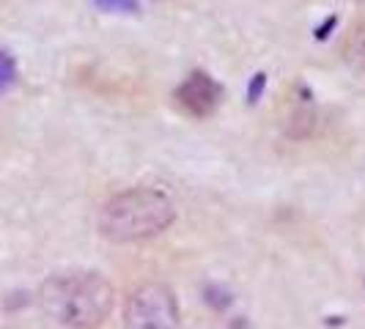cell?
Masks as SVG:
<instances>
[{"label": "cell", "instance_id": "30bf717a", "mask_svg": "<svg viewBox=\"0 0 365 329\" xmlns=\"http://www.w3.org/2000/svg\"><path fill=\"white\" fill-rule=\"evenodd\" d=\"M264 85H267V77L264 74H256V80L250 83V91H247V102H256L261 91H264Z\"/></svg>", "mask_w": 365, "mask_h": 329}, {"label": "cell", "instance_id": "8992f818", "mask_svg": "<svg viewBox=\"0 0 365 329\" xmlns=\"http://www.w3.org/2000/svg\"><path fill=\"white\" fill-rule=\"evenodd\" d=\"M344 58L354 72L365 74V22H357L346 36L344 44Z\"/></svg>", "mask_w": 365, "mask_h": 329}, {"label": "cell", "instance_id": "277c9868", "mask_svg": "<svg viewBox=\"0 0 365 329\" xmlns=\"http://www.w3.org/2000/svg\"><path fill=\"white\" fill-rule=\"evenodd\" d=\"M173 99H176V105H179L182 113L192 115V118H206V115H212L215 108H217L220 85L209 74L192 72L182 85L176 88Z\"/></svg>", "mask_w": 365, "mask_h": 329}, {"label": "cell", "instance_id": "5b68a950", "mask_svg": "<svg viewBox=\"0 0 365 329\" xmlns=\"http://www.w3.org/2000/svg\"><path fill=\"white\" fill-rule=\"evenodd\" d=\"M283 132L294 140H305L316 127V105H313V93L305 83L294 85L292 96L283 108Z\"/></svg>", "mask_w": 365, "mask_h": 329}, {"label": "cell", "instance_id": "7a4b0ae2", "mask_svg": "<svg viewBox=\"0 0 365 329\" xmlns=\"http://www.w3.org/2000/svg\"><path fill=\"white\" fill-rule=\"evenodd\" d=\"M176 212L170 198L151 189V187H135L127 192L113 195L99 214V234L115 244H129L163 234L173 222Z\"/></svg>", "mask_w": 365, "mask_h": 329}, {"label": "cell", "instance_id": "52a82bcc", "mask_svg": "<svg viewBox=\"0 0 365 329\" xmlns=\"http://www.w3.org/2000/svg\"><path fill=\"white\" fill-rule=\"evenodd\" d=\"M14 77H17V61H14V55L0 50V93L6 91V88H11Z\"/></svg>", "mask_w": 365, "mask_h": 329}, {"label": "cell", "instance_id": "6da1fadb", "mask_svg": "<svg viewBox=\"0 0 365 329\" xmlns=\"http://www.w3.org/2000/svg\"><path fill=\"white\" fill-rule=\"evenodd\" d=\"M115 291L99 272L53 274L38 288V305L53 321L69 329H96L113 310Z\"/></svg>", "mask_w": 365, "mask_h": 329}, {"label": "cell", "instance_id": "9c48e42d", "mask_svg": "<svg viewBox=\"0 0 365 329\" xmlns=\"http://www.w3.org/2000/svg\"><path fill=\"white\" fill-rule=\"evenodd\" d=\"M206 302H209L215 310H225V308L231 305V293L217 288V286H212V288H206Z\"/></svg>", "mask_w": 365, "mask_h": 329}, {"label": "cell", "instance_id": "ba28073f", "mask_svg": "<svg viewBox=\"0 0 365 329\" xmlns=\"http://www.w3.org/2000/svg\"><path fill=\"white\" fill-rule=\"evenodd\" d=\"M96 9L102 11H127V14H135L138 11V0H93Z\"/></svg>", "mask_w": 365, "mask_h": 329}, {"label": "cell", "instance_id": "8fae6325", "mask_svg": "<svg viewBox=\"0 0 365 329\" xmlns=\"http://www.w3.org/2000/svg\"><path fill=\"white\" fill-rule=\"evenodd\" d=\"M335 25H338V17H327V22H324V25H319V28H316V38H319V41H322V38H327L329 31H332Z\"/></svg>", "mask_w": 365, "mask_h": 329}, {"label": "cell", "instance_id": "3957f363", "mask_svg": "<svg viewBox=\"0 0 365 329\" xmlns=\"http://www.w3.org/2000/svg\"><path fill=\"white\" fill-rule=\"evenodd\" d=\"M127 329H179V302L163 283L135 288L124 310Z\"/></svg>", "mask_w": 365, "mask_h": 329}]
</instances>
